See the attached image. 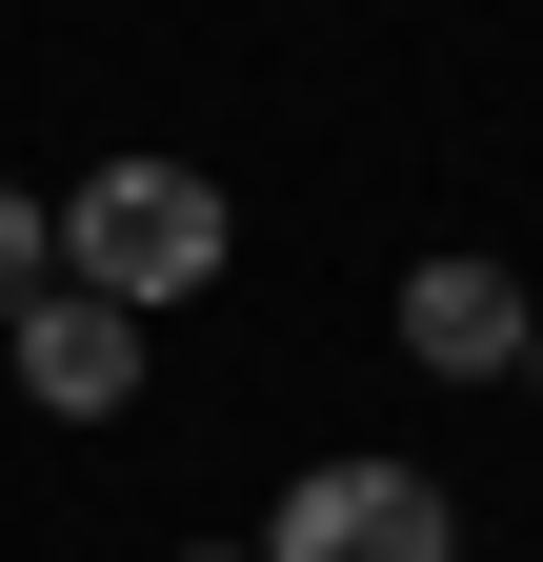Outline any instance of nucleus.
<instances>
[{"label":"nucleus","mask_w":543,"mask_h":562,"mask_svg":"<svg viewBox=\"0 0 543 562\" xmlns=\"http://www.w3.org/2000/svg\"><path fill=\"white\" fill-rule=\"evenodd\" d=\"M402 362H423V382H523V281L503 261H402Z\"/></svg>","instance_id":"obj_4"},{"label":"nucleus","mask_w":543,"mask_h":562,"mask_svg":"<svg viewBox=\"0 0 543 562\" xmlns=\"http://www.w3.org/2000/svg\"><path fill=\"white\" fill-rule=\"evenodd\" d=\"M0 362H21V402H41V422H121V402H142V322L81 302V281H41V302L0 322Z\"/></svg>","instance_id":"obj_3"},{"label":"nucleus","mask_w":543,"mask_h":562,"mask_svg":"<svg viewBox=\"0 0 543 562\" xmlns=\"http://www.w3.org/2000/svg\"><path fill=\"white\" fill-rule=\"evenodd\" d=\"M41 281H60V261H41V201H21V181H0V322H21V302H41Z\"/></svg>","instance_id":"obj_5"},{"label":"nucleus","mask_w":543,"mask_h":562,"mask_svg":"<svg viewBox=\"0 0 543 562\" xmlns=\"http://www.w3.org/2000/svg\"><path fill=\"white\" fill-rule=\"evenodd\" d=\"M262 562H463V503H443V462H302Z\"/></svg>","instance_id":"obj_2"},{"label":"nucleus","mask_w":543,"mask_h":562,"mask_svg":"<svg viewBox=\"0 0 543 562\" xmlns=\"http://www.w3.org/2000/svg\"><path fill=\"white\" fill-rule=\"evenodd\" d=\"M181 562H262V542H181Z\"/></svg>","instance_id":"obj_7"},{"label":"nucleus","mask_w":543,"mask_h":562,"mask_svg":"<svg viewBox=\"0 0 543 562\" xmlns=\"http://www.w3.org/2000/svg\"><path fill=\"white\" fill-rule=\"evenodd\" d=\"M41 261L142 322V302H201V281L242 261V222H222L201 161H81V201H41Z\"/></svg>","instance_id":"obj_1"},{"label":"nucleus","mask_w":543,"mask_h":562,"mask_svg":"<svg viewBox=\"0 0 543 562\" xmlns=\"http://www.w3.org/2000/svg\"><path fill=\"white\" fill-rule=\"evenodd\" d=\"M523 402H543V302H523Z\"/></svg>","instance_id":"obj_6"}]
</instances>
